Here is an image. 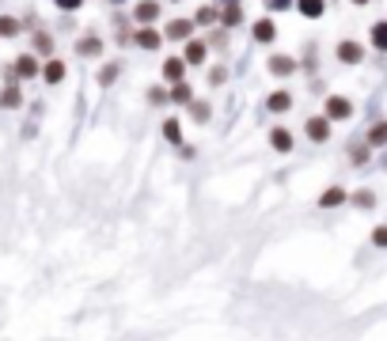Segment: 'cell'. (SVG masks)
I'll use <instances>...</instances> for the list:
<instances>
[{
  "instance_id": "3",
  "label": "cell",
  "mask_w": 387,
  "mask_h": 341,
  "mask_svg": "<svg viewBox=\"0 0 387 341\" xmlns=\"http://www.w3.org/2000/svg\"><path fill=\"white\" fill-rule=\"evenodd\" d=\"M12 68H16V76L23 84H31L34 76H42V65H38V53H31V49H27V53H19L16 61H12Z\"/></svg>"
},
{
  "instance_id": "12",
  "label": "cell",
  "mask_w": 387,
  "mask_h": 341,
  "mask_svg": "<svg viewBox=\"0 0 387 341\" xmlns=\"http://www.w3.org/2000/svg\"><path fill=\"white\" fill-rule=\"evenodd\" d=\"M186 57L182 53H171V57H164V80L167 84H175V80H186Z\"/></svg>"
},
{
  "instance_id": "2",
  "label": "cell",
  "mask_w": 387,
  "mask_h": 341,
  "mask_svg": "<svg viewBox=\"0 0 387 341\" xmlns=\"http://www.w3.org/2000/svg\"><path fill=\"white\" fill-rule=\"evenodd\" d=\"M304 137L312 140V144H327L330 140V118L327 114H312L304 122Z\"/></svg>"
},
{
  "instance_id": "30",
  "label": "cell",
  "mask_w": 387,
  "mask_h": 341,
  "mask_svg": "<svg viewBox=\"0 0 387 341\" xmlns=\"http://www.w3.org/2000/svg\"><path fill=\"white\" fill-rule=\"evenodd\" d=\"M164 137L171 140V144H182V125H179V118H167V122H164Z\"/></svg>"
},
{
  "instance_id": "6",
  "label": "cell",
  "mask_w": 387,
  "mask_h": 341,
  "mask_svg": "<svg viewBox=\"0 0 387 341\" xmlns=\"http://www.w3.org/2000/svg\"><path fill=\"white\" fill-rule=\"evenodd\" d=\"M160 12H164L160 0H137V8H133V23L149 27V23H156V19H160Z\"/></svg>"
},
{
  "instance_id": "28",
  "label": "cell",
  "mask_w": 387,
  "mask_h": 341,
  "mask_svg": "<svg viewBox=\"0 0 387 341\" xmlns=\"http://www.w3.org/2000/svg\"><path fill=\"white\" fill-rule=\"evenodd\" d=\"M190 118H194L198 125L209 122V103H205V99H194V103H190Z\"/></svg>"
},
{
  "instance_id": "10",
  "label": "cell",
  "mask_w": 387,
  "mask_h": 341,
  "mask_svg": "<svg viewBox=\"0 0 387 341\" xmlns=\"http://www.w3.org/2000/svg\"><path fill=\"white\" fill-rule=\"evenodd\" d=\"M76 53L88 57V61H91V57H103V38L95 31H84L80 38H76Z\"/></svg>"
},
{
  "instance_id": "20",
  "label": "cell",
  "mask_w": 387,
  "mask_h": 341,
  "mask_svg": "<svg viewBox=\"0 0 387 341\" xmlns=\"http://www.w3.org/2000/svg\"><path fill=\"white\" fill-rule=\"evenodd\" d=\"M349 201V194L342 186H330V190H323V197H319V209H338V205H346Z\"/></svg>"
},
{
  "instance_id": "11",
  "label": "cell",
  "mask_w": 387,
  "mask_h": 341,
  "mask_svg": "<svg viewBox=\"0 0 387 341\" xmlns=\"http://www.w3.org/2000/svg\"><path fill=\"white\" fill-rule=\"evenodd\" d=\"M31 53H38V57H53V34L46 31L42 23L31 31Z\"/></svg>"
},
{
  "instance_id": "5",
  "label": "cell",
  "mask_w": 387,
  "mask_h": 341,
  "mask_svg": "<svg viewBox=\"0 0 387 341\" xmlns=\"http://www.w3.org/2000/svg\"><path fill=\"white\" fill-rule=\"evenodd\" d=\"M334 57L342 61V65H361V61H364V46H361V42H353V38H342L334 46Z\"/></svg>"
},
{
  "instance_id": "14",
  "label": "cell",
  "mask_w": 387,
  "mask_h": 341,
  "mask_svg": "<svg viewBox=\"0 0 387 341\" xmlns=\"http://www.w3.org/2000/svg\"><path fill=\"white\" fill-rule=\"evenodd\" d=\"M23 106V88H19V80L4 84L0 88V110H19Z\"/></svg>"
},
{
  "instance_id": "33",
  "label": "cell",
  "mask_w": 387,
  "mask_h": 341,
  "mask_svg": "<svg viewBox=\"0 0 387 341\" xmlns=\"http://www.w3.org/2000/svg\"><path fill=\"white\" fill-rule=\"evenodd\" d=\"M288 8H297V0H266V12H288Z\"/></svg>"
},
{
  "instance_id": "9",
  "label": "cell",
  "mask_w": 387,
  "mask_h": 341,
  "mask_svg": "<svg viewBox=\"0 0 387 341\" xmlns=\"http://www.w3.org/2000/svg\"><path fill=\"white\" fill-rule=\"evenodd\" d=\"M266 68H270V76H281V80H285V76H292L300 65H297V57H288V53H270Z\"/></svg>"
},
{
  "instance_id": "41",
  "label": "cell",
  "mask_w": 387,
  "mask_h": 341,
  "mask_svg": "<svg viewBox=\"0 0 387 341\" xmlns=\"http://www.w3.org/2000/svg\"><path fill=\"white\" fill-rule=\"evenodd\" d=\"M171 4H179V0H171Z\"/></svg>"
},
{
  "instance_id": "40",
  "label": "cell",
  "mask_w": 387,
  "mask_h": 341,
  "mask_svg": "<svg viewBox=\"0 0 387 341\" xmlns=\"http://www.w3.org/2000/svg\"><path fill=\"white\" fill-rule=\"evenodd\" d=\"M107 4H114V8H118V4H125V0H107Z\"/></svg>"
},
{
  "instance_id": "17",
  "label": "cell",
  "mask_w": 387,
  "mask_h": 341,
  "mask_svg": "<svg viewBox=\"0 0 387 341\" xmlns=\"http://www.w3.org/2000/svg\"><path fill=\"white\" fill-rule=\"evenodd\" d=\"M110 23H114V42H118V46H129V42H133V19L118 12Z\"/></svg>"
},
{
  "instance_id": "13",
  "label": "cell",
  "mask_w": 387,
  "mask_h": 341,
  "mask_svg": "<svg viewBox=\"0 0 387 341\" xmlns=\"http://www.w3.org/2000/svg\"><path fill=\"white\" fill-rule=\"evenodd\" d=\"M164 38H167V42H186V38H194V19H171V23L164 27Z\"/></svg>"
},
{
  "instance_id": "1",
  "label": "cell",
  "mask_w": 387,
  "mask_h": 341,
  "mask_svg": "<svg viewBox=\"0 0 387 341\" xmlns=\"http://www.w3.org/2000/svg\"><path fill=\"white\" fill-rule=\"evenodd\" d=\"M323 114H327L330 122H349V118H353V99H346V95H327V103H323Z\"/></svg>"
},
{
  "instance_id": "25",
  "label": "cell",
  "mask_w": 387,
  "mask_h": 341,
  "mask_svg": "<svg viewBox=\"0 0 387 341\" xmlns=\"http://www.w3.org/2000/svg\"><path fill=\"white\" fill-rule=\"evenodd\" d=\"M122 57H114V61H107V65H103L99 68V84H103V88H110V84H114L118 80V76H122Z\"/></svg>"
},
{
  "instance_id": "31",
  "label": "cell",
  "mask_w": 387,
  "mask_h": 341,
  "mask_svg": "<svg viewBox=\"0 0 387 341\" xmlns=\"http://www.w3.org/2000/svg\"><path fill=\"white\" fill-rule=\"evenodd\" d=\"M369 155H372V144H353V148H349V163H357V167L369 163Z\"/></svg>"
},
{
  "instance_id": "15",
  "label": "cell",
  "mask_w": 387,
  "mask_h": 341,
  "mask_svg": "<svg viewBox=\"0 0 387 341\" xmlns=\"http://www.w3.org/2000/svg\"><path fill=\"white\" fill-rule=\"evenodd\" d=\"M182 57H186V65H205L209 42H205V38H186V49H182Z\"/></svg>"
},
{
  "instance_id": "32",
  "label": "cell",
  "mask_w": 387,
  "mask_h": 341,
  "mask_svg": "<svg viewBox=\"0 0 387 341\" xmlns=\"http://www.w3.org/2000/svg\"><path fill=\"white\" fill-rule=\"evenodd\" d=\"M209 49H224L228 46V27H221V31H209Z\"/></svg>"
},
{
  "instance_id": "21",
  "label": "cell",
  "mask_w": 387,
  "mask_h": 341,
  "mask_svg": "<svg viewBox=\"0 0 387 341\" xmlns=\"http://www.w3.org/2000/svg\"><path fill=\"white\" fill-rule=\"evenodd\" d=\"M213 23H221V8L216 4H201L194 12V27H213Z\"/></svg>"
},
{
  "instance_id": "29",
  "label": "cell",
  "mask_w": 387,
  "mask_h": 341,
  "mask_svg": "<svg viewBox=\"0 0 387 341\" xmlns=\"http://www.w3.org/2000/svg\"><path fill=\"white\" fill-rule=\"evenodd\" d=\"M349 201H353L357 209H376V194H372V190H357V194H349Z\"/></svg>"
},
{
  "instance_id": "18",
  "label": "cell",
  "mask_w": 387,
  "mask_h": 341,
  "mask_svg": "<svg viewBox=\"0 0 387 341\" xmlns=\"http://www.w3.org/2000/svg\"><path fill=\"white\" fill-rule=\"evenodd\" d=\"M270 144H273V152H281V155L292 152V133H288L285 125H273L270 129Z\"/></svg>"
},
{
  "instance_id": "39",
  "label": "cell",
  "mask_w": 387,
  "mask_h": 341,
  "mask_svg": "<svg viewBox=\"0 0 387 341\" xmlns=\"http://www.w3.org/2000/svg\"><path fill=\"white\" fill-rule=\"evenodd\" d=\"M349 4H361V8H364V4H369V0H349Z\"/></svg>"
},
{
  "instance_id": "34",
  "label": "cell",
  "mask_w": 387,
  "mask_h": 341,
  "mask_svg": "<svg viewBox=\"0 0 387 341\" xmlns=\"http://www.w3.org/2000/svg\"><path fill=\"white\" fill-rule=\"evenodd\" d=\"M224 80H228V68H224V65H213V68H209V84H213V88H221Z\"/></svg>"
},
{
  "instance_id": "16",
  "label": "cell",
  "mask_w": 387,
  "mask_h": 341,
  "mask_svg": "<svg viewBox=\"0 0 387 341\" xmlns=\"http://www.w3.org/2000/svg\"><path fill=\"white\" fill-rule=\"evenodd\" d=\"M266 110L270 114H288L292 110V91H270V95H266Z\"/></svg>"
},
{
  "instance_id": "27",
  "label": "cell",
  "mask_w": 387,
  "mask_h": 341,
  "mask_svg": "<svg viewBox=\"0 0 387 341\" xmlns=\"http://www.w3.org/2000/svg\"><path fill=\"white\" fill-rule=\"evenodd\" d=\"M19 34H23V19L0 16V38H19Z\"/></svg>"
},
{
  "instance_id": "35",
  "label": "cell",
  "mask_w": 387,
  "mask_h": 341,
  "mask_svg": "<svg viewBox=\"0 0 387 341\" xmlns=\"http://www.w3.org/2000/svg\"><path fill=\"white\" fill-rule=\"evenodd\" d=\"M58 4V12H65V16H73V12L84 8V0H53Z\"/></svg>"
},
{
  "instance_id": "19",
  "label": "cell",
  "mask_w": 387,
  "mask_h": 341,
  "mask_svg": "<svg viewBox=\"0 0 387 341\" xmlns=\"http://www.w3.org/2000/svg\"><path fill=\"white\" fill-rule=\"evenodd\" d=\"M247 23V16H243V4H232V8H221V27H228V31H236V27Z\"/></svg>"
},
{
  "instance_id": "22",
  "label": "cell",
  "mask_w": 387,
  "mask_h": 341,
  "mask_svg": "<svg viewBox=\"0 0 387 341\" xmlns=\"http://www.w3.org/2000/svg\"><path fill=\"white\" fill-rule=\"evenodd\" d=\"M167 95H171V103H179V106H190V103H194V88H190L186 80H175Z\"/></svg>"
},
{
  "instance_id": "38",
  "label": "cell",
  "mask_w": 387,
  "mask_h": 341,
  "mask_svg": "<svg viewBox=\"0 0 387 341\" xmlns=\"http://www.w3.org/2000/svg\"><path fill=\"white\" fill-rule=\"evenodd\" d=\"M232 4H243V0H216V8H232Z\"/></svg>"
},
{
  "instance_id": "23",
  "label": "cell",
  "mask_w": 387,
  "mask_h": 341,
  "mask_svg": "<svg viewBox=\"0 0 387 341\" xmlns=\"http://www.w3.org/2000/svg\"><path fill=\"white\" fill-rule=\"evenodd\" d=\"M297 12L304 19H323V12H327V0H297Z\"/></svg>"
},
{
  "instance_id": "7",
  "label": "cell",
  "mask_w": 387,
  "mask_h": 341,
  "mask_svg": "<svg viewBox=\"0 0 387 341\" xmlns=\"http://www.w3.org/2000/svg\"><path fill=\"white\" fill-rule=\"evenodd\" d=\"M251 38H255L258 46H273V42H277V23H273L270 16L255 19V27H251Z\"/></svg>"
},
{
  "instance_id": "24",
  "label": "cell",
  "mask_w": 387,
  "mask_h": 341,
  "mask_svg": "<svg viewBox=\"0 0 387 341\" xmlns=\"http://www.w3.org/2000/svg\"><path fill=\"white\" fill-rule=\"evenodd\" d=\"M369 42H372V49L387 53V19H379V23L369 27Z\"/></svg>"
},
{
  "instance_id": "37",
  "label": "cell",
  "mask_w": 387,
  "mask_h": 341,
  "mask_svg": "<svg viewBox=\"0 0 387 341\" xmlns=\"http://www.w3.org/2000/svg\"><path fill=\"white\" fill-rule=\"evenodd\" d=\"M372 243H376V247H387V224H379L376 231H372Z\"/></svg>"
},
{
  "instance_id": "26",
  "label": "cell",
  "mask_w": 387,
  "mask_h": 341,
  "mask_svg": "<svg viewBox=\"0 0 387 341\" xmlns=\"http://www.w3.org/2000/svg\"><path fill=\"white\" fill-rule=\"evenodd\" d=\"M364 144L387 148V122H372V125H369V137H364Z\"/></svg>"
},
{
  "instance_id": "4",
  "label": "cell",
  "mask_w": 387,
  "mask_h": 341,
  "mask_svg": "<svg viewBox=\"0 0 387 341\" xmlns=\"http://www.w3.org/2000/svg\"><path fill=\"white\" fill-rule=\"evenodd\" d=\"M133 46L137 49H145V53H156L160 46H164V34L156 31V27H137V31H133Z\"/></svg>"
},
{
  "instance_id": "8",
  "label": "cell",
  "mask_w": 387,
  "mask_h": 341,
  "mask_svg": "<svg viewBox=\"0 0 387 341\" xmlns=\"http://www.w3.org/2000/svg\"><path fill=\"white\" fill-rule=\"evenodd\" d=\"M65 76H68V65H65V61H61L58 53L46 57V65H42V80L50 84V88H58V84L65 80Z\"/></svg>"
},
{
  "instance_id": "36",
  "label": "cell",
  "mask_w": 387,
  "mask_h": 341,
  "mask_svg": "<svg viewBox=\"0 0 387 341\" xmlns=\"http://www.w3.org/2000/svg\"><path fill=\"white\" fill-rule=\"evenodd\" d=\"M167 99H171V95H167L164 88H149V103H152V106H164Z\"/></svg>"
}]
</instances>
